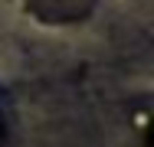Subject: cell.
<instances>
[{
	"instance_id": "obj_1",
	"label": "cell",
	"mask_w": 154,
	"mask_h": 147,
	"mask_svg": "<svg viewBox=\"0 0 154 147\" xmlns=\"http://www.w3.org/2000/svg\"><path fill=\"white\" fill-rule=\"evenodd\" d=\"M95 0H30V7L43 20H75L82 16Z\"/></svg>"
},
{
	"instance_id": "obj_2",
	"label": "cell",
	"mask_w": 154,
	"mask_h": 147,
	"mask_svg": "<svg viewBox=\"0 0 154 147\" xmlns=\"http://www.w3.org/2000/svg\"><path fill=\"white\" fill-rule=\"evenodd\" d=\"M7 141H10V124H7V111L0 105V147H7Z\"/></svg>"
}]
</instances>
